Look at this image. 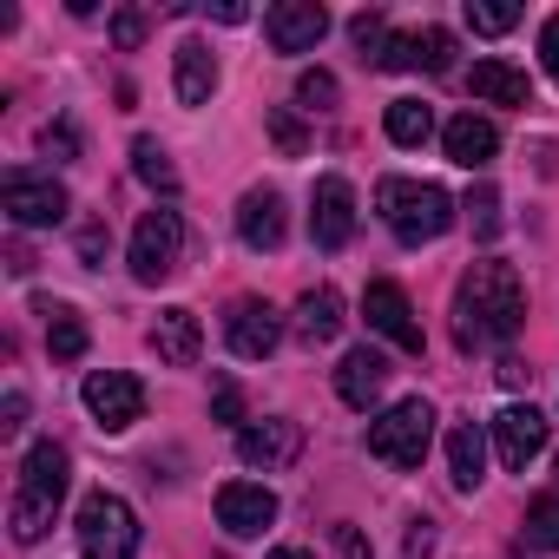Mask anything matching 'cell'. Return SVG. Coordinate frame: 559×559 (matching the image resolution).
I'll use <instances>...</instances> for the list:
<instances>
[{
    "label": "cell",
    "mask_w": 559,
    "mask_h": 559,
    "mask_svg": "<svg viewBox=\"0 0 559 559\" xmlns=\"http://www.w3.org/2000/svg\"><path fill=\"white\" fill-rule=\"evenodd\" d=\"M435 539H441V533H435V520H415V526H408V539H402V559H428V552H435Z\"/></svg>",
    "instance_id": "36"
},
{
    "label": "cell",
    "mask_w": 559,
    "mask_h": 559,
    "mask_svg": "<svg viewBox=\"0 0 559 559\" xmlns=\"http://www.w3.org/2000/svg\"><path fill=\"white\" fill-rule=\"evenodd\" d=\"M178 257H185V217L171 204L145 211L139 230H132V257H126L132 276H139V284H165V276L178 270Z\"/></svg>",
    "instance_id": "6"
},
{
    "label": "cell",
    "mask_w": 559,
    "mask_h": 559,
    "mask_svg": "<svg viewBox=\"0 0 559 559\" xmlns=\"http://www.w3.org/2000/svg\"><path fill=\"white\" fill-rule=\"evenodd\" d=\"M237 237H243L250 250H276V243H284V198H276V191H243V204H237Z\"/></svg>",
    "instance_id": "20"
},
{
    "label": "cell",
    "mask_w": 559,
    "mask_h": 559,
    "mask_svg": "<svg viewBox=\"0 0 559 559\" xmlns=\"http://www.w3.org/2000/svg\"><path fill=\"white\" fill-rule=\"evenodd\" d=\"M217 526L230 539H257L263 526H276V493L263 480H224L217 487Z\"/></svg>",
    "instance_id": "12"
},
{
    "label": "cell",
    "mask_w": 559,
    "mask_h": 559,
    "mask_svg": "<svg viewBox=\"0 0 559 559\" xmlns=\"http://www.w3.org/2000/svg\"><path fill=\"white\" fill-rule=\"evenodd\" d=\"M270 139H276V145H284V152H290V158H297V152H304V126H297V119H290V106H276V112H270Z\"/></svg>",
    "instance_id": "34"
},
{
    "label": "cell",
    "mask_w": 559,
    "mask_h": 559,
    "mask_svg": "<svg viewBox=\"0 0 559 559\" xmlns=\"http://www.w3.org/2000/svg\"><path fill=\"white\" fill-rule=\"evenodd\" d=\"M73 533H80V552L86 559H132L139 552V513H132V500H119L106 487L80 500Z\"/></svg>",
    "instance_id": "5"
},
{
    "label": "cell",
    "mask_w": 559,
    "mask_h": 559,
    "mask_svg": "<svg viewBox=\"0 0 559 559\" xmlns=\"http://www.w3.org/2000/svg\"><path fill=\"white\" fill-rule=\"evenodd\" d=\"M376 211H382V224L402 237V243H435V237H448L454 230V198L441 191V185H421V178H382L376 185Z\"/></svg>",
    "instance_id": "3"
},
{
    "label": "cell",
    "mask_w": 559,
    "mask_h": 559,
    "mask_svg": "<svg viewBox=\"0 0 559 559\" xmlns=\"http://www.w3.org/2000/svg\"><path fill=\"white\" fill-rule=\"evenodd\" d=\"M297 99H304L310 112H330V106L343 99V86H336V73H323V67H310V73L297 80Z\"/></svg>",
    "instance_id": "31"
},
{
    "label": "cell",
    "mask_w": 559,
    "mask_h": 559,
    "mask_svg": "<svg viewBox=\"0 0 559 559\" xmlns=\"http://www.w3.org/2000/svg\"><path fill=\"white\" fill-rule=\"evenodd\" d=\"M448 474H454V487H461V493H474V487H480V474H487V435H480L474 421H461V428L448 435Z\"/></svg>",
    "instance_id": "23"
},
{
    "label": "cell",
    "mask_w": 559,
    "mask_h": 559,
    "mask_svg": "<svg viewBox=\"0 0 559 559\" xmlns=\"http://www.w3.org/2000/svg\"><path fill=\"white\" fill-rule=\"evenodd\" d=\"M441 145H448V158H454L461 171H480V165H493V152H500V132H493V119H474V112H461V119H448V126H441Z\"/></svg>",
    "instance_id": "19"
},
{
    "label": "cell",
    "mask_w": 559,
    "mask_h": 559,
    "mask_svg": "<svg viewBox=\"0 0 559 559\" xmlns=\"http://www.w3.org/2000/svg\"><path fill=\"white\" fill-rule=\"evenodd\" d=\"M526 546L559 552V493H546V500H533V507H526Z\"/></svg>",
    "instance_id": "27"
},
{
    "label": "cell",
    "mask_w": 559,
    "mask_h": 559,
    "mask_svg": "<svg viewBox=\"0 0 559 559\" xmlns=\"http://www.w3.org/2000/svg\"><path fill=\"white\" fill-rule=\"evenodd\" d=\"M86 408L106 435H126L132 421H145V382L126 369H93L86 376Z\"/></svg>",
    "instance_id": "8"
},
{
    "label": "cell",
    "mask_w": 559,
    "mask_h": 559,
    "mask_svg": "<svg viewBox=\"0 0 559 559\" xmlns=\"http://www.w3.org/2000/svg\"><path fill=\"white\" fill-rule=\"evenodd\" d=\"M349 34H356L362 60H376V67H382V53H389V40H395V34H389V21H382V14H356V21H349Z\"/></svg>",
    "instance_id": "30"
},
{
    "label": "cell",
    "mask_w": 559,
    "mask_h": 559,
    "mask_svg": "<svg viewBox=\"0 0 559 559\" xmlns=\"http://www.w3.org/2000/svg\"><path fill=\"white\" fill-rule=\"evenodd\" d=\"M310 237H317V250H343L356 237V185L349 178H317V191H310Z\"/></svg>",
    "instance_id": "11"
},
{
    "label": "cell",
    "mask_w": 559,
    "mask_h": 559,
    "mask_svg": "<svg viewBox=\"0 0 559 559\" xmlns=\"http://www.w3.org/2000/svg\"><path fill=\"white\" fill-rule=\"evenodd\" d=\"M67 185L47 178V171H8V185H0V211H8L21 230H47L67 217Z\"/></svg>",
    "instance_id": "7"
},
{
    "label": "cell",
    "mask_w": 559,
    "mask_h": 559,
    "mask_svg": "<svg viewBox=\"0 0 559 559\" xmlns=\"http://www.w3.org/2000/svg\"><path fill=\"white\" fill-rule=\"evenodd\" d=\"M343 297L330 290V284H317V290H304V304H297V336L310 343V349H323V343H336L343 336Z\"/></svg>",
    "instance_id": "21"
},
{
    "label": "cell",
    "mask_w": 559,
    "mask_h": 559,
    "mask_svg": "<svg viewBox=\"0 0 559 559\" xmlns=\"http://www.w3.org/2000/svg\"><path fill=\"white\" fill-rule=\"evenodd\" d=\"M362 317H369V330H376L382 343H395L402 356H421V349H428V336H421L415 304L402 297V284H369V290H362Z\"/></svg>",
    "instance_id": "10"
},
{
    "label": "cell",
    "mask_w": 559,
    "mask_h": 559,
    "mask_svg": "<svg viewBox=\"0 0 559 559\" xmlns=\"http://www.w3.org/2000/svg\"><path fill=\"white\" fill-rule=\"evenodd\" d=\"M198 349H204V323H198L191 310H158V323H152V356H158L165 369H191Z\"/></svg>",
    "instance_id": "16"
},
{
    "label": "cell",
    "mask_w": 559,
    "mask_h": 559,
    "mask_svg": "<svg viewBox=\"0 0 559 559\" xmlns=\"http://www.w3.org/2000/svg\"><path fill=\"white\" fill-rule=\"evenodd\" d=\"M382 389H389V356H382V349L362 343V349H349V356L336 362V395H343L349 408H369Z\"/></svg>",
    "instance_id": "17"
},
{
    "label": "cell",
    "mask_w": 559,
    "mask_h": 559,
    "mask_svg": "<svg viewBox=\"0 0 559 559\" xmlns=\"http://www.w3.org/2000/svg\"><path fill=\"white\" fill-rule=\"evenodd\" d=\"M421 67L428 73H454V34L448 27H428L421 34Z\"/></svg>",
    "instance_id": "32"
},
{
    "label": "cell",
    "mask_w": 559,
    "mask_h": 559,
    "mask_svg": "<svg viewBox=\"0 0 559 559\" xmlns=\"http://www.w3.org/2000/svg\"><path fill=\"white\" fill-rule=\"evenodd\" d=\"M539 67H546L552 80H559V14H552V21L539 27Z\"/></svg>",
    "instance_id": "37"
},
{
    "label": "cell",
    "mask_w": 559,
    "mask_h": 559,
    "mask_svg": "<svg viewBox=\"0 0 559 559\" xmlns=\"http://www.w3.org/2000/svg\"><path fill=\"white\" fill-rule=\"evenodd\" d=\"M263 34H270L276 53H310V47L330 34V14L317 8V0H284V8L263 14Z\"/></svg>",
    "instance_id": "15"
},
{
    "label": "cell",
    "mask_w": 559,
    "mask_h": 559,
    "mask_svg": "<svg viewBox=\"0 0 559 559\" xmlns=\"http://www.w3.org/2000/svg\"><path fill=\"white\" fill-rule=\"evenodd\" d=\"M237 415H243V395L224 382V389H217V421H237Z\"/></svg>",
    "instance_id": "43"
},
{
    "label": "cell",
    "mask_w": 559,
    "mask_h": 559,
    "mask_svg": "<svg viewBox=\"0 0 559 559\" xmlns=\"http://www.w3.org/2000/svg\"><path fill=\"white\" fill-rule=\"evenodd\" d=\"M382 126H389L395 145H428V139H435V112H428L421 99H389Z\"/></svg>",
    "instance_id": "25"
},
{
    "label": "cell",
    "mask_w": 559,
    "mask_h": 559,
    "mask_svg": "<svg viewBox=\"0 0 559 559\" xmlns=\"http://www.w3.org/2000/svg\"><path fill=\"white\" fill-rule=\"evenodd\" d=\"M40 145H47V152H80L73 126H47V132H40Z\"/></svg>",
    "instance_id": "41"
},
{
    "label": "cell",
    "mask_w": 559,
    "mask_h": 559,
    "mask_svg": "<svg viewBox=\"0 0 559 559\" xmlns=\"http://www.w3.org/2000/svg\"><path fill=\"white\" fill-rule=\"evenodd\" d=\"M211 21H224V27H243L250 21V8H237V0H217V8H204Z\"/></svg>",
    "instance_id": "42"
},
{
    "label": "cell",
    "mask_w": 559,
    "mask_h": 559,
    "mask_svg": "<svg viewBox=\"0 0 559 559\" xmlns=\"http://www.w3.org/2000/svg\"><path fill=\"white\" fill-rule=\"evenodd\" d=\"M487 435H493L500 461H507L513 474H526V461H539V454H546V441H552V421H546L533 402H513V408H500V415L487 421Z\"/></svg>",
    "instance_id": "9"
},
{
    "label": "cell",
    "mask_w": 559,
    "mask_h": 559,
    "mask_svg": "<svg viewBox=\"0 0 559 559\" xmlns=\"http://www.w3.org/2000/svg\"><path fill=\"white\" fill-rule=\"evenodd\" d=\"M80 257H86V263L106 257V224H86V230H80Z\"/></svg>",
    "instance_id": "39"
},
{
    "label": "cell",
    "mask_w": 559,
    "mask_h": 559,
    "mask_svg": "<svg viewBox=\"0 0 559 559\" xmlns=\"http://www.w3.org/2000/svg\"><path fill=\"white\" fill-rule=\"evenodd\" d=\"M40 317H47V349H53V362H80V356H86V317H80L73 304H40Z\"/></svg>",
    "instance_id": "24"
},
{
    "label": "cell",
    "mask_w": 559,
    "mask_h": 559,
    "mask_svg": "<svg viewBox=\"0 0 559 559\" xmlns=\"http://www.w3.org/2000/svg\"><path fill=\"white\" fill-rule=\"evenodd\" d=\"M552 467H559V461H552Z\"/></svg>",
    "instance_id": "45"
},
{
    "label": "cell",
    "mask_w": 559,
    "mask_h": 559,
    "mask_svg": "<svg viewBox=\"0 0 559 559\" xmlns=\"http://www.w3.org/2000/svg\"><path fill=\"white\" fill-rule=\"evenodd\" d=\"M171 86H178V106H204L217 93V53L204 40H178L171 53Z\"/></svg>",
    "instance_id": "18"
},
{
    "label": "cell",
    "mask_w": 559,
    "mask_h": 559,
    "mask_svg": "<svg viewBox=\"0 0 559 559\" xmlns=\"http://www.w3.org/2000/svg\"><path fill=\"white\" fill-rule=\"evenodd\" d=\"M336 559H369V539H362V526H336Z\"/></svg>",
    "instance_id": "38"
},
{
    "label": "cell",
    "mask_w": 559,
    "mask_h": 559,
    "mask_svg": "<svg viewBox=\"0 0 559 559\" xmlns=\"http://www.w3.org/2000/svg\"><path fill=\"white\" fill-rule=\"evenodd\" d=\"M382 67H389V73H415V67H421V34H395L389 53H382Z\"/></svg>",
    "instance_id": "33"
},
{
    "label": "cell",
    "mask_w": 559,
    "mask_h": 559,
    "mask_svg": "<svg viewBox=\"0 0 559 559\" xmlns=\"http://www.w3.org/2000/svg\"><path fill=\"white\" fill-rule=\"evenodd\" d=\"M526 323V290L513 263H467L454 284V336L461 349H487V343H513Z\"/></svg>",
    "instance_id": "1"
},
{
    "label": "cell",
    "mask_w": 559,
    "mask_h": 559,
    "mask_svg": "<svg viewBox=\"0 0 559 559\" xmlns=\"http://www.w3.org/2000/svg\"><path fill=\"white\" fill-rule=\"evenodd\" d=\"M270 559H310V552H304V546H276Z\"/></svg>",
    "instance_id": "44"
},
{
    "label": "cell",
    "mask_w": 559,
    "mask_h": 559,
    "mask_svg": "<svg viewBox=\"0 0 559 559\" xmlns=\"http://www.w3.org/2000/svg\"><path fill=\"white\" fill-rule=\"evenodd\" d=\"M224 336H230V349H237L243 362H263L276 343H284V317H276L263 297H243V304H230V317H224Z\"/></svg>",
    "instance_id": "13"
},
{
    "label": "cell",
    "mask_w": 559,
    "mask_h": 559,
    "mask_svg": "<svg viewBox=\"0 0 559 559\" xmlns=\"http://www.w3.org/2000/svg\"><path fill=\"white\" fill-rule=\"evenodd\" d=\"M467 86H474V99H493V106H533V86H526V73H513L507 60H474Z\"/></svg>",
    "instance_id": "22"
},
{
    "label": "cell",
    "mask_w": 559,
    "mask_h": 559,
    "mask_svg": "<svg viewBox=\"0 0 559 559\" xmlns=\"http://www.w3.org/2000/svg\"><path fill=\"white\" fill-rule=\"evenodd\" d=\"M132 171H139L152 191H165V198L178 191V165H171V152H165L158 139H139V145H132Z\"/></svg>",
    "instance_id": "26"
},
{
    "label": "cell",
    "mask_w": 559,
    "mask_h": 559,
    "mask_svg": "<svg viewBox=\"0 0 559 559\" xmlns=\"http://www.w3.org/2000/svg\"><path fill=\"white\" fill-rule=\"evenodd\" d=\"M461 211H467V224H474V237H480V243H487V237H500V191H493V185H474Z\"/></svg>",
    "instance_id": "28"
},
{
    "label": "cell",
    "mask_w": 559,
    "mask_h": 559,
    "mask_svg": "<svg viewBox=\"0 0 559 559\" xmlns=\"http://www.w3.org/2000/svg\"><path fill=\"white\" fill-rule=\"evenodd\" d=\"M428 441H435V408L421 395H408V402H395V408H382L369 421V454L382 467H421Z\"/></svg>",
    "instance_id": "4"
},
{
    "label": "cell",
    "mask_w": 559,
    "mask_h": 559,
    "mask_svg": "<svg viewBox=\"0 0 559 559\" xmlns=\"http://www.w3.org/2000/svg\"><path fill=\"white\" fill-rule=\"evenodd\" d=\"M60 493H67V448H60V441H34V448H27V461H21L14 513H8V526H14V539H21V546H34V539L53 526Z\"/></svg>",
    "instance_id": "2"
},
{
    "label": "cell",
    "mask_w": 559,
    "mask_h": 559,
    "mask_svg": "<svg viewBox=\"0 0 559 559\" xmlns=\"http://www.w3.org/2000/svg\"><path fill=\"white\" fill-rule=\"evenodd\" d=\"M112 40L132 53V47L145 40V14H139V8H119V14H112Z\"/></svg>",
    "instance_id": "35"
},
{
    "label": "cell",
    "mask_w": 559,
    "mask_h": 559,
    "mask_svg": "<svg viewBox=\"0 0 559 559\" xmlns=\"http://www.w3.org/2000/svg\"><path fill=\"white\" fill-rule=\"evenodd\" d=\"M520 21V8H507V0H467V27L474 34H507Z\"/></svg>",
    "instance_id": "29"
},
{
    "label": "cell",
    "mask_w": 559,
    "mask_h": 559,
    "mask_svg": "<svg viewBox=\"0 0 559 559\" xmlns=\"http://www.w3.org/2000/svg\"><path fill=\"white\" fill-rule=\"evenodd\" d=\"M27 421V395H8V408H0V435H21Z\"/></svg>",
    "instance_id": "40"
},
{
    "label": "cell",
    "mask_w": 559,
    "mask_h": 559,
    "mask_svg": "<svg viewBox=\"0 0 559 559\" xmlns=\"http://www.w3.org/2000/svg\"><path fill=\"white\" fill-rule=\"evenodd\" d=\"M237 454H243V467H263V474H276V467H290L297 454H304V428L297 421H250V428H237Z\"/></svg>",
    "instance_id": "14"
}]
</instances>
